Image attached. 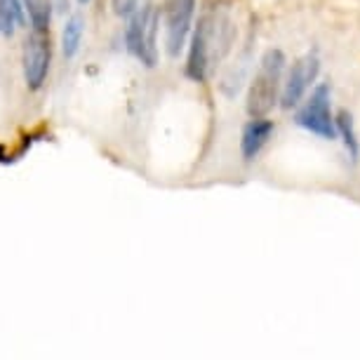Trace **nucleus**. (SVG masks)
I'll list each match as a JSON object with an SVG mask.
<instances>
[{"label": "nucleus", "mask_w": 360, "mask_h": 360, "mask_svg": "<svg viewBox=\"0 0 360 360\" xmlns=\"http://www.w3.org/2000/svg\"><path fill=\"white\" fill-rule=\"evenodd\" d=\"M330 83H318L295 115V123L321 139H335V118L330 111Z\"/></svg>", "instance_id": "obj_4"}, {"label": "nucleus", "mask_w": 360, "mask_h": 360, "mask_svg": "<svg viewBox=\"0 0 360 360\" xmlns=\"http://www.w3.org/2000/svg\"><path fill=\"white\" fill-rule=\"evenodd\" d=\"M335 130H337L339 134H342L344 146H346V151H349L351 160H358L360 148H358L356 127H353V115H351L349 111H346V108H342V111L337 113V118H335Z\"/></svg>", "instance_id": "obj_10"}, {"label": "nucleus", "mask_w": 360, "mask_h": 360, "mask_svg": "<svg viewBox=\"0 0 360 360\" xmlns=\"http://www.w3.org/2000/svg\"><path fill=\"white\" fill-rule=\"evenodd\" d=\"M83 36H85V19L80 15H73L69 22L64 24V31H62V52L66 59H73L78 54Z\"/></svg>", "instance_id": "obj_9"}, {"label": "nucleus", "mask_w": 360, "mask_h": 360, "mask_svg": "<svg viewBox=\"0 0 360 360\" xmlns=\"http://www.w3.org/2000/svg\"><path fill=\"white\" fill-rule=\"evenodd\" d=\"M318 71H321V59H318V52H309L304 57H299L292 69L288 71V78L283 80L281 87V106L283 108H295L299 101L304 99V94L314 80L318 78Z\"/></svg>", "instance_id": "obj_7"}, {"label": "nucleus", "mask_w": 360, "mask_h": 360, "mask_svg": "<svg viewBox=\"0 0 360 360\" xmlns=\"http://www.w3.org/2000/svg\"><path fill=\"white\" fill-rule=\"evenodd\" d=\"M78 3H80V5H85V3H90V0H78Z\"/></svg>", "instance_id": "obj_15"}, {"label": "nucleus", "mask_w": 360, "mask_h": 360, "mask_svg": "<svg viewBox=\"0 0 360 360\" xmlns=\"http://www.w3.org/2000/svg\"><path fill=\"white\" fill-rule=\"evenodd\" d=\"M285 54L281 50H266L257 69L252 85L248 90V113L257 118V115H266L271 108L276 106L278 94L283 87V71H285Z\"/></svg>", "instance_id": "obj_2"}, {"label": "nucleus", "mask_w": 360, "mask_h": 360, "mask_svg": "<svg viewBox=\"0 0 360 360\" xmlns=\"http://www.w3.org/2000/svg\"><path fill=\"white\" fill-rule=\"evenodd\" d=\"M22 64H24V80L29 90H40L47 80L52 64V43H50V33L47 31H36L24 40V54H22Z\"/></svg>", "instance_id": "obj_6"}, {"label": "nucleus", "mask_w": 360, "mask_h": 360, "mask_svg": "<svg viewBox=\"0 0 360 360\" xmlns=\"http://www.w3.org/2000/svg\"><path fill=\"white\" fill-rule=\"evenodd\" d=\"M111 8L118 17H130L139 8V0H111Z\"/></svg>", "instance_id": "obj_13"}, {"label": "nucleus", "mask_w": 360, "mask_h": 360, "mask_svg": "<svg viewBox=\"0 0 360 360\" xmlns=\"http://www.w3.org/2000/svg\"><path fill=\"white\" fill-rule=\"evenodd\" d=\"M274 120H269L266 115H257L250 123L243 127V137H240V153L248 162L255 160L262 153V148L269 144V139L274 137Z\"/></svg>", "instance_id": "obj_8"}, {"label": "nucleus", "mask_w": 360, "mask_h": 360, "mask_svg": "<svg viewBox=\"0 0 360 360\" xmlns=\"http://www.w3.org/2000/svg\"><path fill=\"white\" fill-rule=\"evenodd\" d=\"M24 12H29L31 26L36 31H47L52 22V3L50 0H22Z\"/></svg>", "instance_id": "obj_11"}, {"label": "nucleus", "mask_w": 360, "mask_h": 360, "mask_svg": "<svg viewBox=\"0 0 360 360\" xmlns=\"http://www.w3.org/2000/svg\"><path fill=\"white\" fill-rule=\"evenodd\" d=\"M236 40V26L226 5H212L198 17V24L191 31L186 59V76L193 83H205L217 64L229 54Z\"/></svg>", "instance_id": "obj_1"}, {"label": "nucleus", "mask_w": 360, "mask_h": 360, "mask_svg": "<svg viewBox=\"0 0 360 360\" xmlns=\"http://www.w3.org/2000/svg\"><path fill=\"white\" fill-rule=\"evenodd\" d=\"M195 17V0H165L162 24H165V50L169 57H179L191 36Z\"/></svg>", "instance_id": "obj_5"}, {"label": "nucleus", "mask_w": 360, "mask_h": 360, "mask_svg": "<svg viewBox=\"0 0 360 360\" xmlns=\"http://www.w3.org/2000/svg\"><path fill=\"white\" fill-rule=\"evenodd\" d=\"M158 22H160V12L153 3L139 5V8L127 17L125 47L134 59H139V62L146 66V69H153V66L158 64V45H155Z\"/></svg>", "instance_id": "obj_3"}, {"label": "nucleus", "mask_w": 360, "mask_h": 360, "mask_svg": "<svg viewBox=\"0 0 360 360\" xmlns=\"http://www.w3.org/2000/svg\"><path fill=\"white\" fill-rule=\"evenodd\" d=\"M15 24H19V22H17V17L12 15L8 0H0V31L12 33V31H15Z\"/></svg>", "instance_id": "obj_12"}, {"label": "nucleus", "mask_w": 360, "mask_h": 360, "mask_svg": "<svg viewBox=\"0 0 360 360\" xmlns=\"http://www.w3.org/2000/svg\"><path fill=\"white\" fill-rule=\"evenodd\" d=\"M8 5H10L12 15L17 17V22H19V24H24V19H26V12H24V5H22V0H8Z\"/></svg>", "instance_id": "obj_14"}]
</instances>
